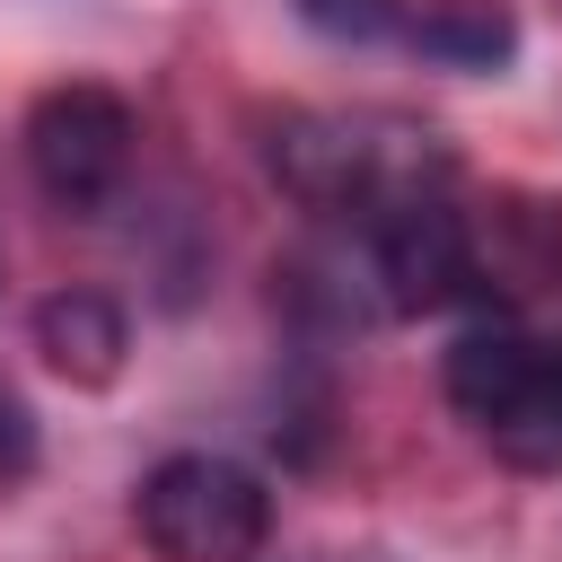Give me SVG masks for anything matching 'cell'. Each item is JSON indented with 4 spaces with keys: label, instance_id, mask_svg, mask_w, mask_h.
Segmentation results:
<instances>
[{
    "label": "cell",
    "instance_id": "3",
    "mask_svg": "<svg viewBox=\"0 0 562 562\" xmlns=\"http://www.w3.org/2000/svg\"><path fill=\"white\" fill-rule=\"evenodd\" d=\"M132 527H140V544L158 562H255L272 544V492L237 457L176 448V457H158L140 474Z\"/></svg>",
    "mask_w": 562,
    "mask_h": 562
},
{
    "label": "cell",
    "instance_id": "1",
    "mask_svg": "<svg viewBox=\"0 0 562 562\" xmlns=\"http://www.w3.org/2000/svg\"><path fill=\"white\" fill-rule=\"evenodd\" d=\"M263 167L299 211H325V220H351V228H369L395 202L457 193V149L430 123L378 114V105H360V114H342V105L272 114L263 123Z\"/></svg>",
    "mask_w": 562,
    "mask_h": 562
},
{
    "label": "cell",
    "instance_id": "6",
    "mask_svg": "<svg viewBox=\"0 0 562 562\" xmlns=\"http://www.w3.org/2000/svg\"><path fill=\"white\" fill-rule=\"evenodd\" d=\"M35 351L70 386H114L123 378V351H132V316L105 290H53L35 307Z\"/></svg>",
    "mask_w": 562,
    "mask_h": 562
},
{
    "label": "cell",
    "instance_id": "2",
    "mask_svg": "<svg viewBox=\"0 0 562 562\" xmlns=\"http://www.w3.org/2000/svg\"><path fill=\"white\" fill-rule=\"evenodd\" d=\"M448 413L518 474H562V334L474 316L439 360Z\"/></svg>",
    "mask_w": 562,
    "mask_h": 562
},
{
    "label": "cell",
    "instance_id": "9",
    "mask_svg": "<svg viewBox=\"0 0 562 562\" xmlns=\"http://www.w3.org/2000/svg\"><path fill=\"white\" fill-rule=\"evenodd\" d=\"M35 474V413L0 386V483H26Z\"/></svg>",
    "mask_w": 562,
    "mask_h": 562
},
{
    "label": "cell",
    "instance_id": "8",
    "mask_svg": "<svg viewBox=\"0 0 562 562\" xmlns=\"http://www.w3.org/2000/svg\"><path fill=\"white\" fill-rule=\"evenodd\" d=\"M290 9H299V26L325 35V44H386V35H404V18H413V0H290Z\"/></svg>",
    "mask_w": 562,
    "mask_h": 562
},
{
    "label": "cell",
    "instance_id": "5",
    "mask_svg": "<svg viewBox=\"0 0 562 562\" xmlns=\"http://www.w3.org/2000/svg\"><path fill=\"white\" fill-rule=\"evenodd\" d=\"M360 246H369V299L386 316H439L457 299H483V237L457 193H422V202L378 211L360 228Z\"/></svg>",
    "mask_w": 562,
    "mask_h": 562
},
{
    "label": "cell",
    "instance_id": "4",
    "mask_svg": "<svg viewBox=\"0 0 562 562\" xmlns=\"http://www.w3.org/2000/svg\"><path fill=\"white\" fill-rule=\"evenodd\" d=\"M140 158V114L105 79H61L26 105V176L53 211L97 220Z\"/></svg>",
    "mask_w": 562,
    "mask_h": 562
},
{
    "label": "cell",
    "instance_id": "7",
    "mask_svg": "<svg viewBox=\"0 0 562 562\" xmlns=\"http://www.w3.org/2000/svg\"><path fill=\"white\" fill-rule=\"evenodd\" d=\"M404 44L430 53L439 70H501L518 53V18L509 0H413Z\"/></svg>",
    "mask_w": 562,
    "mask_h": 562
}]
</instances>
